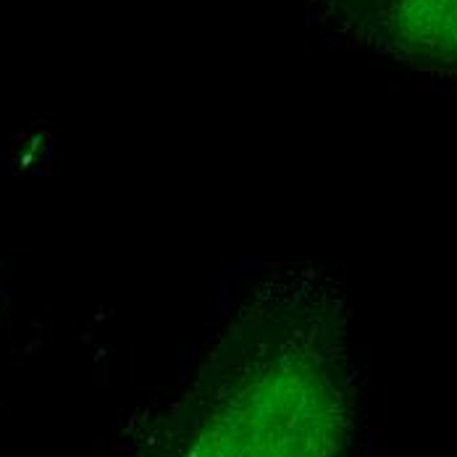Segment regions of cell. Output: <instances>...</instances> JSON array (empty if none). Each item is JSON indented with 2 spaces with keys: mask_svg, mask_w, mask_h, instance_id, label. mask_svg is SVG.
Masks as SVG:
<instances>
[{
  "mask_svg": "<svg viewBox=\"0 0 457 457\" xmlns=\"http://www.w3.org/2000/svg\"><path fill=\"white\" fill-rule=\"evenodd\" d=\"M339 284L276 271L228 313L127 457H350L355 366Z\"/></svg>",
  "mask_w": 457,
  "mask_h": 457,
  "instance_id": "6da1fadb",
  "label": "cell"
},
{
  "mask_svg": "<svg viewBox=\"0 0 457 457\" xmlns=\"http://www.w3.org/2000/svg\"><path fill=\"white\" fill-rule=\"evenodd\" d=\"M373 43L400 58L457 71V0H345Z\"/></svg>",
  "mask_w": 457,
  "mask_h": 457,
  "instance_id": "7a4b0ae2",
  "label": "cell"
}]
</instances>
